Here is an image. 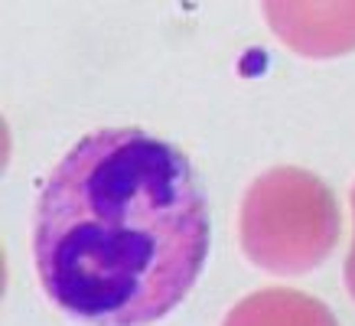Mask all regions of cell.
<instances>
[{"mask_svg":"<svg viewBox=\"0 0 355 326\" xmlns=\"http://www.w3.org/2000/svg\"><path fill=\"white\" fill-rule=\"evenodd\" d=\"M209 251L193 166L137 128L78 141L46 180L33 261L55 307L95 326H147L183 300Z\"/></svg>","mask_w":355,"mask_h":326,"instance_id":"obj_1","label":"cell"},{"mask_svg":"<svg viewBox=\"0 0 355 326\" xmlns=\"http://www.w3.org/2000/svg\"><path fill=\"white\" fill-rule=\"evenodd\" d=\"M241 248L270 274L313 271L336 248L339 206L320 176L297 166L261 173L241 203Z\"/></svg>","mask_w":355,"mask_h":326,"instance_id":"obj_2","label":"cell"},{"mask_svg":"<svg viewBox=\"0 0 355 326\" xmlns=\"http://www.w3.org/2000/svg\"><path fill=\"white\" fill-rule=\"evenodd\" d=\"M264 17L297 55L336 59L355 49V0H264Z\"/></svg>","mask_w":355,"mask_h":326,"instance_id":"obj_3","label":"cell"},{"mask_svg":"<svg viewBox=\"0 0 355 326\" xmlns=\"http://www.w3.org/2000/svg\"><path fill=\"white\" fill-rule=\"evenodd\" d=\"M222 326H339L329 307L310 293L297 291H258L238 300Z\"/></svg>","mask_w":355,"mask_h":326,"instance_id":"obj_4","label":"cell"},{"mask_svg":"<svg viewBox=\"0 0 355 326\" xmlns=\"http://www.w3.org/2000/svg\"><path fill=\"white\" fill-rule=\"evenodd\" d=\"M352 218H355V189H352ZM345 287L355 297V232H352V251H349V261H345Z\"/></svg>","mask_w":355,"mask_h":326,"instance_id":"obj_5","label":"cell"}]
</instances>
